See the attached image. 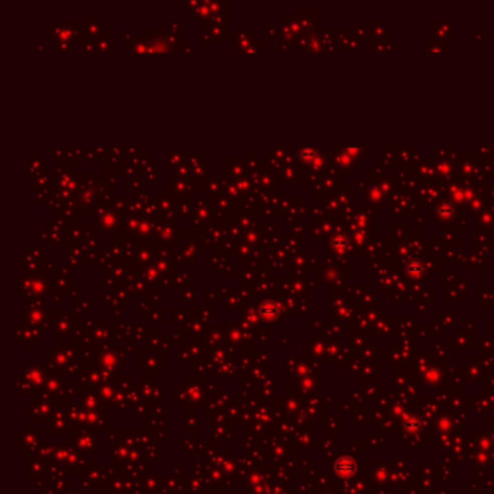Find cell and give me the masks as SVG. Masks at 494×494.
Instances as JSON below:
<instances>
[{"label":"cell","mask_w":494,"mask_h":494,"mask_svg":"<svg viewBox=\"0 0 494 494\" xmlns=\"http://www.w3.org/2000/svg\"><path fill=\"white\" fill-rule=\"evenodd\" d=\"M406 273L412 277H420L425 273V267L419 260H412L406 264Z\"/></svg>","instance_id":"1"},{"label":"cell","mask_w":494,"mask_h":494,"mask_svg":"<svg viewBox=\"0 0 494 494\" xmlns=\"http://www.w3.org/2000/svg\"><path fill=\"white\" fill-rule=\"evenodd\" d=\"M438 215L441 216V218H443V219H449V218H452L454 215H455V210H454V208L449 205V203H446V202H443L442 205H439V208H438Z\"/></svg>","instance_id":"2"}]
</instances>
